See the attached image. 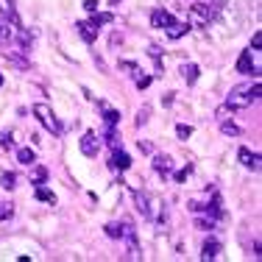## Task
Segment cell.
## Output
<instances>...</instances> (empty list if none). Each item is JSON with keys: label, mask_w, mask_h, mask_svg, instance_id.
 Returning <instances> with one entry per match:
<instances>
[{"label": "cell", "mask_w": 262, "mask_h": 262, "mask_svg": "<svg viewBox=\"0 0 262 262\" xmlns=\"http://www.w3.org/2000/svg\"><path fill=\"white\" fill-rule=\"evenodd\" d=\"M259 92H262L259 81H254V84H243V86H234V90L229 92V98H226V106H232V109H246V106H251V103L259 98Z\"/></svg>", "instance_id": "cell-1"}, {"label": "cell", "mask_w": 262, "mask_h": 262, "mask_svg": "<svg viewBox=\"0 0 262 262\" xmlns=\"http://www.w3.org/2000/svg\"><path fill=\"white\" fill-rule=\"evenodd\" d=\"M34 115L39 117V120H42V126H45L48 131H53L56 137H61V131H64V126H61V123L56 120V115H53L51 109H48L45 103H36V106H34Z\"/></svg>", "instance_id": "cell-2"}, {"label": "cell", "mask_w": 262, "mask_h": 262, "mask_svg": "<svg viewBox=\"0 0 262 262\" xmlns=\"http://www.w3.org/2000/svg\"><path fill=\"white\" fill-rule=\"evenodd\" d=\"M187 14H190V23L192 26H209L212 23V17H215V11H212V6L207 3H192L190 9H187Z\"/></svg>", "instance_id": "cell-3"}, {"label": "cell", "mask_w": 262, "mask_h": 262, "mask_svg": "<svg viewBox=\"0 0 262 262\" xmlns=\"http://www.w3.org/2000/svg\"><path fill=\"white\" fill-rule=\"evenodd\" d=\"M98 151H101V137H98L95 131H86V134L81 137V154H84V157H98Z\"/></svg>", "instance_id": "cell-4"}, {"label": "cell", "mask_w": 262, "mask_h": 262, "mask_svg": "<svg viewBox=\"0 0 262 262\" xmlns=\"http://www.w3.org/2000/svg\"><path fill=\"white\" fill-rule=\"evenodd\" d=\"M76 31L81 34L84 42H95L98 34H101V26H98L95 20H81V23H76Z\"/></svg>", "instance_id": "cell-5"}, {"label": "cell", "mask_w": 262, "mask_h": 262, "mask_svg": "<svg viewBox=\"0 0 262 262\" xmlns=\"http://www.w3.org/2000/svg\"><path fill=\"white\" fill-rule=\"evenodd\" d=\"M109 167L112 170H128L131 167V157L123 148H115V154H112V159H109Z\"/></svg>", "instance_id": "cell-6"}, {"label": "cell", "mask_w": 262, "mask_h": 262, "mask_svg": "<svg viewBox=\"0 0 262 262\" xmlns=\"http://www.w3.org/2000/svg\"><path fill=\"white\" fill-rule=\"evenodd\" d=\"M237 159H240L243 165L248 167V170H254V173L259 170V162H262V159H259V154L248 151V148H240V151H237Z\"/></svg>", "instance_id": "cell-7"}, {"label": "cell", "mask_w": 262, "mask_h": 262, "mask_svg": "<svg viewBox=\"0 0 262 262\" xmlns=\"http://www.w3.org/2000/svg\"><path fill=\"white\" fill-rule=\"evenodd\" d=\"M201 212H207V215L212 217V221H221V217H223V204H221V195L215 192V195H212V201H209V204H204V209H201Z\"/></svg>", "instance_id": "cell-8"}, {"label": "cell", "mask_w": 262, "mask_h": 262, "mask_svg": "<svg viewBox=\"0 0 262 262\" xmlns=\"http://www.w3.org/2000/svg\"><path fill=\"white\" fill-rule=\"evenodd\" d=\"M170 23H173V14H170V11H165V9H157L151 14V26L154 28H167Z\"/></svg>", "instance_id": "cell-9"}, {"label": "cell", "mask_w": 262, "mask_h": 262, "mask_svg": "<svg viewBox=\"0 0 262 262\" xmlns=\"http://www.w3.org/2000/svg\"><path fill=\"white\" fill-rule=\"evenodd\" d=\"M134 201H137V212H140L142 217H154V212H151V201H148L145 192H134Z\"/></svg>", "instance_id": "cell-10"}, {"label": "cell", "mask_w": 262, "mask_h": 262, "mask_svg": "<svg viewBox=\"0 0 262 262\" xmlns=\"http://www.w3.org/2000/svg\"><path fill=\"white\" fill-rule=\"evenodd\" d=\"M165 31H167V39H182L187 31H190V23H176V20H173Z\"/></svg>", "instance_id": "cell-11"}, {"label": "cell", "mask_w": 262, "mask_h": 262, "mask_svg": "<svg viewBox=\"0 0 262 262\" xmlns=\"http://www.w3.org/2000/svg\"><path fill=\"white\" fill-rule=\"evenodd\" d=\"M237 70H240V73H248V76H259V70L254 67V61H251V53H243V56H240V61H237Z\"/></svg>", "instance_id": "cell-12"}, {"label": "cell", "mask_w": 262, "mask_h": 262, "mask_svg": "<svg viewBox=\"0 0 262 262\" xmlns=\"http://www.w3.org/2000/svg\"><path fill=\"white\" fill-rule=\"evenodd\" d=\"M154 170H157L159 176H170V170H173L170 157H154Z\"/></svg>", "instance_id": "cell-13"}, {"label": "cell", "mask_w": 262, "mask_h": 262, "mask_svg": "<svg viewBox=\"0 0 262 262\" xmlns=\"http://www.w3.org/2000/svg\"><path fill=\"white\" fill-rule=\"evenodd\" d=\"M217 254H221V243L217 240H207L201 248V259H215Z\"/></svg>", "instance_id": "cell-14"}, {"label": "cell", "mask_w": 262, "mask_h": 262, "mask_svg": "<svg viewBox=\"0 0 262 262\" xmlns=\"http://www.w3.org/2000/svg\"><path fill=\"white\" fill-rule=\"evenodd\" d=\"M103 123H106V126H120V112H117V109H109V106H103Z\"/></svg>", "instance_id": "cell-15"}, {"label": "cell", "mask_w": 262, "mask_h": 262, "mask_svg": "<svg viewBox=\"0 0 262 262\" xmlns=\"http://www.w3.org/2000/svg\"><path fill=\"white\" fill-rule=\"evenodd\" d=\"M182 78L187 81V84H195L198 81V64H182Z\"/></svg>", "instance_id": "cell-16"}, {"label": "cell", "mask_w": 262, "mask_h": 262, "mask_svg": "<svg viewBox=\"0 0 262 262\" xmlns=\"http://www.w3.org/2000/svg\"><path fill=\"white\" fill-rule=\"evenodd\" d=\"M48 182V167H42V165H36L34 170H31V184H45Z\"/></svg>", "instance_id": "cell-17"}, {"label": "cell", "mask_w": 262, "mask_h": 262, "mask_svg": "<svg viewBox=\"0 0 262 262\" xmlns=\"http://www.w3.org/2000/svg\"><path fill=\"white\" fill-rule=\"evenodd\" d=\"M34 195H36V198H39V201H45V204H51V207H53V204H56V195H53V192H51V190H48V187H42V184H36V192H34Z\"/></svg>", "instance_id": "cell-18"}, {"label": "cell", "mask_w": 262, "mask_h": 262, "mask_svg": "<svg viewBox=\"0 0 262 262\" xmlns=\"http://www.w3.org/2000/svg\"><path fill=\"white\" fill-rule=\"evenodd\" d=\"M103 140L109 142L112 148H120V137H117V131H115V126H106V128H103Z\"/></svg>", "instance_id": "cell-19"}, {"label": "cell", "mask_w": 262, "mask_h": 262, "mask_svg": "<svg viewBox=\"0 0 262 262\" xmlns=\"http://www.w3.org/2000/svg\"><path fill=\"white\" fill-rule=\"evenodd\" d=\"M17 159H20V165H34L36 154L31 151V148H20V151H17Z\"/></svg>", "instance_id": "cell-20"}, {"label": "cell", "mask_w": 262, "mask_h": 262, "mask_svg": "<svg viewBox=\"0 0 262 262\" xmlns=\"http://www.w3.org/2000/svg\"><path fill=\"white\" fill-rule=\"evenodd\" d=\"M14 184H17V176L14 173H0V187H3V190H14Z\"/></svg>", "instance_id": "cell-21"}, {"label": "cell", "mask_w": 262, "mask_h": 262, "mask_svg": "<svg viewBox=\"0 0 262 262\" xmlns=\"http://www.w3.org/2000/svg\"><path fill=\"white\" fill-rule=\"evenodd\" d=\"M120 70H123V73H128V76H131V78H137V76H142V70H140V67H137V64H134V61H120Z\"/></svg>", "instance_id": "cell-22"}, {"label": "cell", "mask_w": 262, "mask_h": 262, "mask_svg": "<svg viewBox=\"0 0 262 262\" xmlns=\"http://www.w3.org/2000/svg\"><path fill=\"white\" fill-rule=\"evenodd\" d=\"M0 148H3V151H11V148H14V134H11V131H3V134H0Z\"/></svg>", "instance_id": "cell-23"}, {"label": "cell", "mask_w": 262, "mask_h": 262, "mask_svg": "<svg viewBox=\"0 0 262 262\" xmlns=\"http://www.w3.org/2000/svg\"><path fill=\"white\" fill-rule=\"evenodd\" d=\"M11 215H14V207H11L9 201H0V223H3V221H9Z\"/></svg>", "instance_id": "cell-24"}, {"label": "cell", "mask_w": 262, "mask_h": 262, "mask_svg": "<svg viewBox=\"0 0 262 262\" xmlns=\"http://www.w3.org/2000/svg\"><path fill=\"white\" fill-rule=\"evenodd\" d=\"M6 61H11V64H14V67H23V70H26V67H28V61L23 59L20 53H6Z\"/></svg>", "instance_id": "cell-25"}, {"label": "cell", "mask_w": 262, "mask_h": 262, "mask_svg": "<svg viewBox=\"0 0 262 262\" xmlns=\"http://www.w3.org/2000/svg\"><path fill=\"white\" fill-rule=\"evenodd\" d=\"M148 117H151V106H142V109L140 112H137V126H145V123H148Z\"/></svg>", "instance_id": "cell-26"}, {"label": "cell", "mask_w": 262, "mask_h": 262, "mask_svg": "<svg viewBox=\"0 0 262 262\" xmlns=\"http://www.w3.org/2000/svg\"><path fill=\"white\" fill-rule=\"evenodd\" d=\"M106 234H109L112 240H120V237H123V232H120V226H117V223H106Z\"/></svg>", "instance_id": "cell-27"}, {"label": "cell", "mask_w": 262, "mask_h": 262, "mask_svg": "<svg viewBox=\"0 0 262 262\" xmlns=\"http://www.w3.org/2000/svg\"><path fill=\"white\" fill-rule=\"evenodd\" d=\"M151 76H145V73H142V76H137L134 78V84H137V90H148V86H151Z\"/></svg>", "instance_id": "cell-28"}, {"label": "cell", "mask_w": 262, "mask_h": 262, "mask_svg": "<svg viewBox=\"0 0 262 262\" xmlns=\"http://www.w3.org/2000/svg\"><path fill=\"white\" fill-rule=\"evenodd\" d=\"M176 137H179V140H190V137H192V126H184V123H182V126H176Z\"/></svg>", "instance_id": "cell-29"}, {"label": "cell", "mask_w": 262, "mask_h": 262, "mask_svg": "<svg viewBox=\"0 0 262 262\" xmlns=\"http://www.w3.org/2000/svg\"><path fill=\"white\" fill-rule=\"evenodd\" d=\"M221 131H223V134H229V137H237V134H240V126H237V123H223Z\"/></svg>", "instance_id": "cell-30"}, {"label": "cell", "mask_w": 262, "mask_h": 262, "mask_svg": "<svg viewBox=\"0 0 262 262\" xmlns=\"http://www.w3.org/2000/svg\"><path fill=\"white\" fill-rule=\"evenodd\" d=\"M92 20H95L98 26H106V23H112V20H115V17H112L109 11H106V14H92Z\"/></svg>", "instance_id": "cell-31"}, {"label": "cell", "mask_w": 262, "mask_h": 262, "mask_svg": "<svg viewBox=\"0 0 262 262\" xmlns=\"http://www.w3.org/2000/svg\"><path fill=\"white\" fill-rule=\"evenodd\" d=\"M137 148H140V154H154V142H148V140H140Z\"/></svg>", "instance_id": "cell-32"}, {"label": "cell", "mask_w": 262, "mask_h": 262, "mask_svg": "<svg viewBox=\"0 0 262 262\" xmlns=\"http://www.w3.org/2000/svg\"><path fill=\"white\" fill-rule=\"evenodd\" d=\"M190 173H192V167H190V165H187V167H182V170L176 173V182H179V184H182V182H187V176H190Z\"/></svg>", "instance_id": "cell-33"}, {"label": "cell", "mask_w": 262, "mask_h": 262, "mask_svg": "<svg viewBox=\"0 0 262 262\" xmlns=\"http://www.w3.org/2000/svg\"><path fill=\"white\" fill-rule=\"evenodd\" d=\"M84 9L90 11V14H95V11H98V0H84Z\"/></svg>", "instance_id": "cell-34"}, {"label": "cell", "mask_w": 262, "mask_h": 262, "mask_svg": "<svg viewBox=\"0 0 262 262\" xmlns=\"http://www.w3.org/2000/svg\"><path fill=\"white\" fill-rule=\"evenodd\" d=\"M251 48H254V51H259V48H262V34H259V31L254 34V39H251Z\"/></svg>", "instance_id": "cell-35"}, {"label": "cell", "mask_w": 262, "mask_h": 262, "mask_svg": "<svg viewBox=\"0 0 262 262\" xmlns=\"http://www.w3.org/2000/svg\"><path fill=\"white\" fill-rule=\"evenodd\" d=\"M173 98H176V92H167V95H162V106H170Z\"/></svg>", "instance_id": "cell-36"}, {"label": "cell", "mask_w": 262, "mask_h": 262, "mask_svg": "<svg viewBox=\"0 0 262 262\" xmlns=\"http://www.w3.org/2000/svg\"><path fill=\"white\" fill-rule=\"evenodd\" d=\"M117 3H120V0H109V6H117Z\"/></svg>", "instance_id": "cell-37"}, {"label": "cell", "mask_w": 262, "mask_h": 262, "mask_svg": "<svg viewBox=\"0 0 262 262\" xmlns=\"http://www.w3.org/2000/svg\"><path fill=\"white\" fill-rule=\"evenodd\" d=\"M0 86H3V76H0Z\"/></svg>", "instance_id": "cell-38"}]
</instances>
